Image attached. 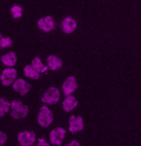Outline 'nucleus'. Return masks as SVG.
<instances>
[{
  "mask_svg": "<svg viewBox=\"0 0 141 146\" xmlns=\"http://www.w3.org/2000/svg\"><path fill=\"white\" fill-rule=\"evenodd\" d=\"M23 72H25V76L33 78V80H38L39 78V72H37L36 70L32 67V65H27L23 68Z\"/></svg>",
  "mask_w": 141,
  "mask_h": 146,
  "instance_id": "nucleus-15",
  "label": "nucleus"
},
{
  "mask_svg": "<svg viewBox=\"0 0 141 146\" xmlns=\"http://www.w3.org/2000/svg\"><path fill=\"white\" fill-rule=\"evenodd\" d=\"M65 135H66V130L64 128H61V127L55 128V129H53V130L50 132V135H49L50 142L52 143L53 145L61 146V143H63V140L65 138Z\"/></svg>",
  "mask_w": 141,
  "mask_h": 146,
  "instance_id": "nucleus-6",
  "label": "nucleus"
},
{
  "mask_svg": "<svg viewBox=\"0 0 141 146\" xmlns=\"http://www.w3.org/2000/svg\"><path fill=\"white\" fill-rule=\"evenodd\" d=\"M13 89H14L16 92H18L20 95H25L30 91L31 86H30V84H28L25 80L19 78V80H16L14 82V84H13Z\"/></svg>",
  "mask_w": 141,
  "mask_h": 146,
  "instance_id": "nucleus-9",
  "label": "nucleus"
},
{
  "mask_svg": "<svg viewBox=\"0 0 141 146\" xmlns=\"http://www.w3.org/2000/svg\"><path fill=\"white\" fill-rule=\"evenodd\" d=\"M66 146H81L80 143L78 142V141H76V140H73V141H71L70 143H68Z\"/></svg>",
  "mask_w": 141,
  "mask_h": 146,
  "instance_id": "nucleus-22",
  "label": "nucleus"
},
{
  "mask_svg": "<svg viewBox=\"0 0 141 146\" xmlns=\"http://www.w3.org/2000/svg\"><path fill=\"white\" fill-rule=\"evenodd\" d=\"M37 25H38V28L45 31V32H49L54 28V21H53V18L51 16L40 18L37 22Z\"/></svg>",
  "mask_w": 141,
  "mask_h": 146,
  "instance_id": "nucleus-11",
  "label": "nucleus"
},
{
  "mask_svg": "<svg viewBox=\"0 0 141 146\" xmlns=\"http://www.w3.org/2000/svg\"><path fill=\"white\" fill-rule=\"evenodd\" d=\"M12 39L10 37H5L4 38L2 35H0V47L1 48H7V47H10L12 46Z\"/></svg>",
  "mask_w": 141,
  "mask_h": 146,
  "instance_id": "nucleus-19",
  "label": "nucleus"
},
{
  "mask_svg": "<svg viewBox=\"0 0 141 146\" xmlns=\"http://www.w3.org/2000/svg\"><path fill=\"white\" fill-rule=\"evenodd\" d=\"M17 76V71L14 68H7L4 69L1 73V83L4 86H10L11 84H14L15 78Z\"/></svg>",
  "mask_w": 141,
  "mask_h": 146,
  "instance_id": "nucleus-5",
  "label": "nucleus"
},
{
  "mask_svg": "<svg viewBox=\"0 0 141 146\" xmlns=\"http://www.w3.org/2000/svg\"><path fill=\"white\" fill-rule=\"evenodd\" d=\"M76 27H78V23L76 19H73L72 17H66L61 21V29L65 33H72L76 29Z\"/></svg>",
  "mask_w": 141,
  "mask_h": 146,
  "instance_id": "nucleus-10",
  "label": "nucleus"
},
{
  "mask_svg": "<svg viewBox=\"0 0 141 146\" xmlns=\"http://www.w3.org/2000/svg\"><path fill=\"white\" fill-rule=\"evenodd\" d=\"M17 140L20 146H32L36 141V135L33 131L25 130V131L19 132L17 135Z\"/></svg>",
  "mask_w": 141,
  "mask_h": 146,
  "instance_id": "nucleus-4",
  "label": "nucleus"
},
{
  "mask_svg": "<svg viewBox=\"0 0 141 146\" xmlns=\"http://www.w3.org/2000/svg\"><path fill=\"white\" fill-rule=\"evenodd\" d=\"M78 106V101L74 96L72 95H69L65 99V101L63 102V108L65 110L66 112H70V111H72L76 107Z\"/></svg>",
  "mask_w": 141,
  "mask_h": 146,
  "instance_id": "nucleus-12",
  "label": "nucleus"
},
{
  "mask_svg": "<svg viewBox=\"0 0 141 146\" xmlns=\"http://www.w3.org/2000/svg\"><path fill=\"white\" fill-rule=\"evenodd\" d=\"M37 122L41 127H48L53 122V114L47 106H43L40 108L37 117Z\"/></svg>",
  "mask_w": 141,
  "mask_h": 146,
  "instance_id": "nucleus-2",
  "label": "nucleus"
},
{
  "mask_svg": "<svg viewBox=\"0 0 141 146\" xmlns=\"http://www.w3.org/2000/svg\"><path fill=\"white\" fill-rule=\"evenodd\" d=\"M84 128L83 117L80 115H71L69 117V130L76 133L78 131H81Z\"/></svg>",
  "mask_w": 141,
  "mask_h": 146,
  "instance_id": "nucleus-7",
  "label": "nucleus"
},
{
  "mask_svg": "<svg viewBox=\"0 0 141 146\" xmlns=\"http://www.w3.org/2000/svg\"><path fill=\"white\" fill-rule=\"evenodd\" d=\"M0 135H1V141H0V145L3 146V145H4V143L7 142V135H5V133H4L3 131L0 132Z\"/></svg>",
  "mask_w": 141,
  "mask_h": 146,
  "instance_id": "nucleus-21",
  "label": "nucleus"
},
{
  "mask_svg": "<svg viewBox=\"0 0 141 146\" xmlns=\"http://www.w3.org/2000/svg\"><path fill=\"white\" fill-rule=\"evenodd\" d=\"M11 14L13 16V18H19L22 16V7L19 5H13L11 7Z\"/></svg>",
  "mask_w": 141,
  "mask_h": 146,
  "instance_id": "nucleus-18",
  "label": "nucleus"
},
{
  "mask_svg": "<svg viewBox=\"0 0 141 146\" xmlns=\"http://www.w3.org/2000/svg\"><path fill=\"white\" fill-rule=\"evenodd\" d=\"M11 108V117L13 119H15V120L23 119L29 113V107L27 106V105H23L19 101H13Z\"/></svg>",
  "mask_w": 141,
  "mask_h": 146,
  "instance_id": "nucleus-1",
  "label": "nucleus"
},
{
  "mask_svg": "<svg viewBox=\"0 0 141 146\" xmlns=\"http://www.w3.org/2000/svg\"><path fill=\"white\" fill-rule=\"evenodd\" d=\"M16 60H17V56H16L14 52H9L5 55L1 56V62L9 67L14 66L15 64H16Z\"/></svg>",
  "mask_w": 141,
  "mask_h": 146,
  "instance_id": "nucleus-14",
  "label": "nucleus"
},
{
  "mask_svg": "<svg viewBox=\"0 0 141 146\" xmlns=\"http://www.w3.org/2000/svg\"><path fill=\"white\" fill-rule=\"evenodd\" d=\"M34 146H50V145L47 142V140H45L43 138H40V139H38V143Z\"/></svg>",
  "mask_w": 141,
  "mask_h": 146,
  "instance_id": "nucleus-20",
  "label": "nucleus"
},
{
  "mask_svg": "<svg viewBox=\"0 0 141 146\" xmlns=\"http://www.w3.org/2000/svg\"><path fill=\"white\" fill-rule=\"evenodd\" d=\"M32 67L34 68V69L36 70L37 72H46L48 70V67H46L45 65H43V62H41V60H40L39 57H34L32 60Z\"/></svg>",
  "mask_w": 141,
  "mask_h": 146,
  "instance_id": "nucleus-16",
  "label": "nucleus"
},
{
  "mask_svg": "<svg viewBox=\"0 0 141 146\" xmlns=\"http://www.w3.org/2000/svg\"><path fill=\"white\" fill-rule=\"evenodd\" d=\"M10 107H12V103H9L3 98L0 99V117H3L4 113H7L10 110Z\"/></svg>",
  "mask_w": 141,
  "mask_h": 146,
  "instance_id": "nucleus-17",
  "label": "nucleus"
},
{
  "mask_svg": "<svg viewBox=\"0 0 141 146\" xmlns=\"http://www.w3.org/2000/svg\"><path fill=\"white\" fill-rule=\"evenodd\" d=\"M59 96H61V94H59V90L57 88L50 87L48 88L47 91L45 92L41 101L43 103L50 104V105H54L55 103H57L59 101Z\"/></svg>",
  "mask_w": 141,
  "mask_h": 146,
  "instance_id": "nucleus-3",
  "label": "nucleus"
},
{
  "mask_svg": "<svg viewBox=\"0 0 141 146\" xmlns=\"http://www.w3.org/2000/svg\"><path fill=\"white\" fill-rule=\"evenodd\" d=\"M47 62H48V67L51 70H57L59 68H61V66H63V60L59 57H57V56H54V55L48 56Z\"/></svg>",
  "mask_w": 141,
  "mask_h": 146,
  "instance_id": "nucleus-13",
  "label": "nucleus"
},
{
  "mask_svg": "<svg viewBox=\"0 0 141 146\" xmlns=\"http://www.w3.org/2000/svg\"><path fill=\"white\" fill-rule=\"evenodd\" d=\"M78 88V83L74 76H69L63 84V92L66 96H69L72 92H74Z\"/></svg>",
  "mask_w": 141,
  "mask_h": 146,
  "instance_id": "nucleus-8",
  "label": "nucleus"
}]
</instances>
